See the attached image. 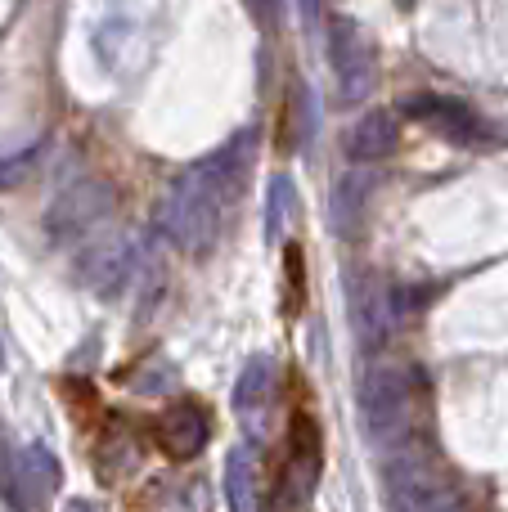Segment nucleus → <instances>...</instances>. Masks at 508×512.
I'll return each instance as SVG.
<instances>
[{
  "label": "nucleus",
  "instance_id": "obj_1",
  "mask_svg": "<svg viewBox=\"0 0 508 512\" xmlns=\"http://www.w3.org/2000/svg\"><path fill=\"white\" fill-rule=\"evenodd\" d=\"M252 144H257L252 131L234 135L230 144H221L216 153H207L194 167L180 171L167 185V194L158 198L153 221H158V230L167 234L180 252L203 256L216 248V239H221V230H225V216L239 203L243 180H248Z\"/></svg>",
  "mask_w": 508,
  "mask_h": 512
},
{
  "label": "nucleus",
  "instance_id": "obj_2",
  "mask_svg": "<svg viewBox=\"0 0 508 512\" xmlns=\"http://www.w3.org/2000/svg\"><path fill=\"white\" fill-rule=\"evenodd\" d=\"M414 378L410 369H396V364H378L365 373L360 382V427L374 445L392 450L396 441L410 436L414 423Z\"/></svg>",
  "mask_w": 508,
  "mask_h": 512
},
{
  "label": "nucleus",
  "instance_id": "obj_3",
  "mask_svg": "<svg viewBox=\"0 0 508 512\" xmlns=\"http://www.w3.org/2000/svg\"><path fill=\"white\" fill-rule=\"evenodd\" d=\"M383 486L392 508H455L459 495L446 490L437 459L419 441H396L383 463Z\"/></svg>",
  "mask_w": 508,
  "mask_h": 512
},
{
  "label": "nucleus",
  "instance_id": "obj_4",
  "mask_svg": "<svg viewBox=\"0 0 508 512\" xmlns=\"http://www.w3.org/2000/svg\"><path fill=\"white\" fill-rule=\"evenodd\" d=\"M117 207V189L108 180H72L68 189L54 194V203L45 207V239L50 243H72L86 230H95L108 212Z\"/></svg>",
  "mask_w": 508,
  "mask_h": 512
},
{
  "label": "nucleus",
  "instance_id": "obj_5",
  "mask_svg": "<svg viewBox=\"0 0 508 512\" xmlns=\"http://www.w3.org/2000/svg\"><path fill=\"white\" fill-rule=\"evenodd\" d=\"M140 270V239L135 234H108V239L90 243L77 261V283L95 292L99 301H113L126 292V283Z\"/></svg>",
  "mask_w": 508,
  "mask_h": 512
},
{
  "label": "nucleus",
  "instance_id": "obj_6",
  "mask_svg": "<svg viewBox=\"0 0 508 512\" xmlns=\"http://www.w3.org/2000/svg\"><path fill=\"white\" fill-rule=\"evenodd\" d=\"M329 63L338 77L342 104H356L374 90V50H369L365 32L351 18H333L329 23Z\"/></svg>",
  "mask_w": 508,
  "mask_h": 512
},
{
  "label": "nucleus",
  "instance_id": "obj_7",
  "mask_svg": "<svg viewBox=\"0 0 508 512\" xmlns=\"http://www.w3.org/2000/svg\"><path fill=\"white\" fill-rule=\"evenodd\" d=\"M153 436H158V450L167 454V459L189 463L203 454L207 436H212V418H207V409L198 405V400H176V405L162 409Z\"/></svg>",
  "mask_w": 508,
  "mask_h": 512
},
{
  "label": "nucleus",
  "instance_id": "obj_8",
  "mask_svg": "<svg viewBox=\"0 0 508 512\" xmlns=\"http://www.w3.org/2000/svg\"><path fill=\"white\" fill-rule=\"evenodd\" d=\"M347 297H351L347 310H351V324H356L360 346H365V351L383 346L387 333H392V315H396L392 292H387L374 274H356V279H347Z\"/></svg>",
  "mask_w": 508,
  "mask_h": 512
},
{
  "label": "nucleus",
  "instance_id": "obj_9",
  "mask_svg": "<svg viewBox=\"0 0 508 512\" xmlns=\"http://www.w3.org/2000/svg\"><path fill=\"white\" fill-rule=\"evenodd\" d=\"M401 113L419 117V122L437 126L441 135H450V140H477L482 135V122H477L473 108H464L459 99H441V95H414L401 104Z\"/></svg>",
  "mask_w": 508,
  "mask_h": 512
},
{
  "label": "nucleus",
  "instance_id": "obj_10",
  "mask_svg": "<svg viewBox=\"0 0 508 512\" xmlns=\"http://www.w3.org/2000/svg\"><path fill=\"white\" fill-rule=\"evenodd\" d=\"M396 135H401V122H396V113H387V108H374V113H365L356 126H351L347 158L360 162V167H369V162H383L387 153L396 149Z\"/></svg>",
  "mask_w": 508,
  "mask_h": 512
},
{
  "label": "nucleus",
  "instance_id": "obj_11",
  "mask_svg": "<svg viewBox=\"0 0 508 512\" xmlns=\"http://www.w3.org/2000/svg\"><path fill=\"white\" fill-rule=\"evenodd\" d=\"M270 391H275V364H270L266 355H252V360L243 364L239 382H234V409H239L243 418L261 414V409L270 405Z\"/></svg>",
  "mask_w": 508,
  "mask_h": 512
},
{
  "label": "nucleus",
  "instance_id": "obj_12",
  "mask_svg": "<svg viewBox=\"0 0 508 512\" xmlns=\"http://www.w3.org/2000/svg\"><path fill=\"white\" fill-rule=\"evenodd\" d=\"M225 499L234 512H252L257 508V450L239 445L225 459Z\"/></svg>",
  "mask_w": 508,
  "mask_h": 512
},
{
  "label": "nucleus",
  "instance_id": "obj_13",
  "mask_svg": "<svg viewBox=\"0 0 508 512\" xmlns=\"http://www.w3.org/2000/svg\"><path fill=\"white\" fill-rule=\"evenodd\" d=\"M18 477H23V486H27V495L32 499H45V495H54L59 490V459H54L50 450H45L41 441H27L23 445V454H18Z\"/></svg>",
  "mask_w": 508,
  "mask_h": 512
},
{
  "label": "nucleus",
  "instance_id": "obj_14",
  "mask_svg": "<svg viewBox=\"0 0 508 512\" xmlns=\"http://www.w3.org/2000/svg\"><path fill=\"white\" fill-rule=\"evenodd\" d=\"M374 189L369 176H342L338 189H333V234H356L360 230V212H365V198Z\"/></svg>",
  "mask_w": 508,
  "mask_h": 512
},
{
  "label": "nucleus",
  "instance_id": "obj_15",
  "mask_svg": "<svg viewBox=\"0 0 508 512\" xmlns=\"http://www.w3.org/2000/svg\"><path fill=\"white\" fill-rule=\"evenodd\" d=\"M288 203H293V185H288V176H275L270 180V203H266V234L270 239H279V230H284Z\"/></svg>",
  "mask_w": 508,
  "mask_h": 512
},
{
  "label": "nucleus",
  "instance_id": "obj_16",
  "mask_svg": "<svg viewBox=\"0 0 508 512\" xmlns=\"http://www.w3.org/2000/svg\"><path fill=\"white\" fill-rule=\"evenodd\" d=\"M36 158H41V144H36V149L14 153V158H0V189H14V185H23V180L32 176Z\"/></svg>",
  "mask_w": 508,
  "mask_h": 512
},
{
  "label": "nucleus",
  "instance_id": "obj_17",
  "mask_svg": "<svg viewBox=\"0 0 508 512\" xmlns=\"http://www.w3.org/2000/svg\"><path fill=\"white\" fill-rule=\"evenodd\" d=\"M284 261H288V310H297V306H302V248H297V243H288Z\"/></svg>",
  "mask_w": 508,
  "mask_h": 512
},
{
  "label": "nucleus",
  "instance_id": "obj_18",
  "mask_svg": "<svg viewBox=\"0 0 508 512\" xmlns=\"http://www.w3.org/2000/svg\"><path fill=\"white\" fill-rule=\"evenodd\" d=\"M9 481H14V468H9V459H5V436H0V495H5V499H14V490H9Z\"/></svg>",
  "mask_w": 508,
  "mask_h": 512
},
{
  "label": "nucleus",
  "instance_id": "obj_19",
  "mask_svg": "<svg viewBox=\"0 0 508 512\" xmlns=\"http://www.w3.org/2000/svg\"><path fill=\"white\" fill-rule=\"evenodd\" d=\"M320 5H324V0H302V14L315 18V14H320Z\"/></svg>",
  "mask_w": 508,
  "mask_h": 512
},
{
  "label": "nucleus",
  "instance_id": "obj_20",
  "mask_svg": "<svg viewBox=\"0 0 508 512\" xmlns=\"http://www.w3.org/2000/svg\"><path fill=\"white\" fill-rule=\"evenodd\" d=\"M0 373H5V351H0Z\"/></svg>",
  "mask_w": 508,
  "mask_h": 512
}]
</instances>
